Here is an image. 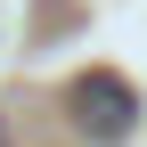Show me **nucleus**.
Listing matches in <instances>:
<instances>
[{
    "label": "nucleus",
    "mask_w": 147,
    "mask_h": 147,
    "mask_svg": "<svg viewBox=\"0 0 147 147\" xmlns=\"http://www.w3.org/2000/svg\"><path fill=\"white\" fill-rule=\"evenodd\" d=\"M65 115L82 123V139L115 147V139H131L139 98H131V82H123V74H74V90H65Z\"/></svg>",
    "instance_id": "1"
},
{
    "label": "nucleus",
    "mask_w": 147,
    "mask_h": 147,
    "mask_svg": "<svg viewBox=\"0 0 147 147\" xmlns=\"http://www.w3.org/2000/svg\"><path fill=\"white\" fill-rule=\"evenodd\" d=\"M0 147H8V131H0Z\"/></svg>",
    "instance_id": "2"
}]
</instances>
